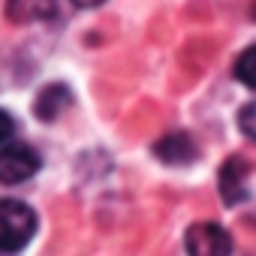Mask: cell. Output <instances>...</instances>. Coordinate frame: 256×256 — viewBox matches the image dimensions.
<instances>
[{
  "label": "cell",
  "instance_id": "1",
  "mask_svg": "<svg viewBox=\"0 0 256 256\" xmlns=\"http://www.w3.org/2000/svg\"><path fill=\"white\" fill-rule=\"evenodd\" d=\"M36 232V214L30 205L18 199H4L0 202V250L4 253H18Z\"/></svg>",
  "mask_w": 256,
  "mask_h": 256
},
{
  "label": "cell",
  "instance_id": "2",
  "mask_svg": "<svg viewBox=\"0 0 256 256\" xmlns=\"http://www.w3.org/2000/svg\"><path fill=\"white\" fill-rule=\"evenodd\" d=\"M184 247L190 256H229L232 253V238L220 223L202 220L193 223L184 235Z\"/></svg>",
  "mask_w": 256,
  "mask_h": 256
},
{
  "label": "cell",
  "instance_id": "3",
  "mask_svg": "<svg viewBox=\"0 0 256 256\" xmlns=\"http://www.w3.org/2000/svg\"><path fill=\"white\" fill-rule=\"evenodd\" d=\"M40 172V154L30 145L12 142L0 148V184H22Z\"/></svg>",
  "mask_w": 256,
  "mask_h": 256
},
{
  "label": "cell",
  "instance_id": "4",
  "mask_svg": "<svg viewBox=\"0 0 256 256\" xmlns=\"http://www.w3.org/2000/svg\"><path fill=\"white\" fill-rule=\"evenodd\" d=\"M247 172H250V166L238 154L220 166V196L226 205H238L247 199Z\"/></svg>",
  "mask_w": 256,
  "mask_h": 256
},
{
  "label": "cell",
  "instance_id": "5",
  "mask_svg": "<svg viewBox=\"0 0 256 256\" xmlns=\"http://www.w3.org/2000/svg\"><path fill=\"white\" fill-rule=\"evenodd\" d=\"M154 157L169 166H181V163L196 160V145L187 133H169L154 145Z\"/></svg>",
  "mask_w": 256,
  "mask_h": 256
},
{
  "label": "cell",
  "instance_id": "6",
  "mask_svg": "<svg viewBox=\"0 0 256 256\" xmlns=\"http://www.w3.org/2000/svg\"><path fill=\"white\" fill-rule=\"evenodd\" d=\"M54 12H58L54 0H10V4H6V16L12 22H22V24H28V22H46Z\"/></svg>",
  "mask_w": 256,
  "mask_h": 256
},
{
  "label": "cell",
  "instance_id": "7",
  "mask_svg": "<svg viewBox=\"0 0 256 256\" xmlns=\"http://www.w3.org/2000/svg\"><path fill=\"white\" fill-rule=\"evenodd\" d=\"M66 106H70V90L64 84H48L40 90V96L34 102V114L40 120H54Z\"/></svg>",
  "mask_w": 256,
  "mask_h": 256
},
{
  "label": "cell",
  "instance_id": "8",
  "mask_svg": "<svg viewBox=\"0 0 256 256\" xmlns=\"http://www.w3.org/2000/svg\"><path fill=\"white\" fill-rule=\"evenodd\" d=\"M235 78L241 84H247V88L256 90V46H250V48H244L238 54V60H235Z\"/></svg>",
  "mask_w": 256,
  "mask_h": 256
},
{
  "label": "cell",
  "instance_id": "9",
  "mask_svg": "<svg viewBox=\"0 0 256 256\" xmlns=\"http://www.w3.org/2000/svg\"><path fill=\"white\" fill-rule=\"evenodd\" d=\"M238 126L247 139H256V102H247L241 112H238Z\"/></svg>",
  "mask_w": 256,
  "mask_h": 256
},
{
  "label": "cell",
  "instance_id": "10",
  "mask_svg": "<svg viewBox=\"0 0 256 256\" xmlns=\"http://www.w3.org/2000/svg\"><path fill=\"white\" fill-rule=\"evenodd\" d=\"M12 136H16V120H12L10 112L0 108V145H6Z\"/></svg>",
  "mask_w": 256,
  "mask_h": 256
},
{
  "label": "cell",
  "instance_id": "11",
  "mask_svg": "<svg viewBox=\"0 0 256 256\" xmlns=\"http://www.w3.org/2000/svg\"><path fill=\"white\" fill-rule=\"evenodd\" d=\"M76 6H82V10H94V6H100V4H106V0H72Z\"/></svg>",
  "mask_w": 256,
  "mask_h": 256
},
{
  "label": "cell",
  "instance_id": "12",
  "mask_svg": "<svg viewBox=\"0 0 256 256\" xmlns=\"http://www.w3.org/2000/svg\"><path fill=\"white\" fill-rule=\"evenodd\" d=\"M250 16H253V18H256V0H253V12H250Z\"/></svg>",
  "mask_w": 256,
  "mask_h": 256
}]
</instances>
